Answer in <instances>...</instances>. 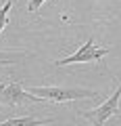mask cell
<instances>
[{
	"label": "cell",
	"instance_id": "277c9868",
	"mask_svg": "<svg viewBox=\"0 0 121 126\" xmlns=\"http://www.w3.org/2000/svg\"><path fill=\"white\" fill-rule=\"evenodd\" d=\"M44 101L42 97H36L29 90H25L21 86V82H6L0 86V103L2 105H27V103H40Z\"/></svg>",
	"mask_w": 121,
	"mask_h": 126
},
{
	"label": "cell",
	"instance_id": "3957f363",
	"mask_svg": "<svg viewBox=\"0 0 121 126\" xmlns=\"http://www.w3.org/2000/svg\"><path fill=\"white\" fill-rule=\"evenodd\" d=\"M109 50H111V48H107V46H96L94 38H88L86 44L79 46L71 57L58 59V61H54V65H56V67H63V65H71V63H92V61H100Z\"/></svg>",
	"mask_w": 121,
	"mask_h": 126
},
{
	"label": "cell",
	"instance_id": "ba28073f",
	"mask_svg": "<svg viewBox=\"0 0 121 126\" xmlns=\"http://www.w3.org/2000/svg\"><path fill=\"white\" fill-rule=\"evenodd\" d=\"M44 2H46V0H29V4H27V11H29V13H38V9H40Z\"/></svg>",
	"mask_w": 121,
	"mask_h": 126
},
{
	"label": "cell",
	"instance_id": "7a4b0ae2",
	"mask_svg": "<svg viewBox=\"0 0 121 126\" xmlns=\"http://www.w3.org/2000/svg\"><path fill=\"white\" fill-rule=\"evenodd\" d=\"M119 99H121V84L117 86V90L104 101L102 105H98V107H94V109H88V111H77V113H79L81 118H86V120H90L92 126H102L109 118L119 116V113H121Z\"/></svg>",
	"mask_w": 121,
	"mask_h": 126
},
{
	"label": "cell",
	"instance_id": "5b68a950",
	"mask_svg": "<svg viewBox=\"0 0 121 126\" xmlns=\"http://www.w3.org/2000/svg\"><path fill=\"white\" fill-rule=\"evenodd\" d=\"M52 122V118H33V116H17V118H9L0 126H46Z\"/></svg>",
	"mask_w": 121,
	"mask_h": 126
},
{
	"label": "cell",
	"instance_id": "6da1fadb",
	"mask_svg": "<svg viewBox=\"0 0 121 126\" xmlns=\"http://www.w3.org/2000/svg\"><path fill=\"white\" fill-rule=\"evenodd\" d=\"M29 93L42 97L44 101H54V103H69V101L79 99H96L98 93L88 88H67V86H32Z\"/></svg>",
	"mask_w": 121,
	"mask_h": 126
},
{
	"label": "cell",
	"instance_id": "8992f818",
	"mask_svg": "<svg viewBox=\"0 0 121 126\" xmlns=\"http://www.w3.org/2000/svg\"><path fill=\"white\" fill-rule=\"evenodd\" d=\"M27 57V53L23 50H13V53H6V50H0V67L2 65H13V63H21L23 59Z\"/></svg>",
	"mask_w": 121,
	"mask_h": 126
},
{
	"label": "cell",
	"instance_id": "9c48e42d",
	"mask_svg": "<svg viewBox=\"0 0 121 126\" xmlns=\"http://www.w3.org/2000/svg\"><path fill=\"white\" fill-rule=\"evenodd\" d=\"M4 2H9V0H4ZM11 2H13V0H11Z\"/></svg>",
	"mask_w": 121,
	"mask_h": 126
},
{
	"label": "cell",
	"instance_id": "52a82bcc",
	"mask_svg": "<svg viewBox=\"0 0 121 126\" xmlns=\"http://www.w3.org/2000/svg\"><path fill=\"white\" fill-rule=\"evenodd\" d=\"M11 6H13V2H11V0L0 6V34H2V30H4L6 23H9V11H11Z\"/></svg>",
	"mask_w": 121,
	"mask_h": 126
}]
</instances>
